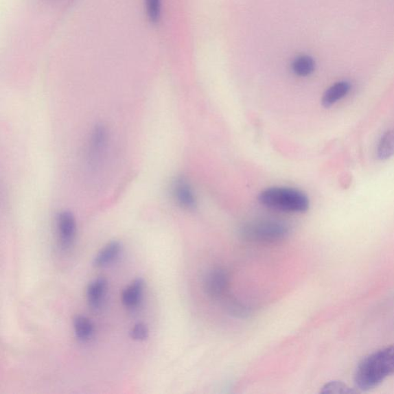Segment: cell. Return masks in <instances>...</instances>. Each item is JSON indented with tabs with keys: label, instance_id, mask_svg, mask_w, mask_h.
I'll list each match as a JSON object with an SVG mask.
<instances>
[{
	"label": "cell",
	"instance_id": "1",
	"mask_svg": "<svg viewBox=\"0 0 394 394\" xmlns=\"http://www.w3.org/2000/svg\"><path fill=\"white\" fill-rule=\"evenodd\" d=\"M394 374V345L367 356L358 367L355 383L361 391L375 389Z\"/></svg>",
	"mask_w": 394,
	"mask_h": 394
},
{
	"label": "cell",
	"instance_id": "13",
	"mask_svg": "<svg viewBox=\"0 0 394 394\" xmlns=\"http://www.w3.org/2000/svg\"><path fill=\"white\" fill-rule=\"evenodd\" d=\"M292 69L299 76H308L315 71V61L308 55L298 56L292 62Z\"/></svg>",
	"mask_w": 394,
	"mask_h": 394
},
{
	"label": "cell",
	"instance_id": "17",
	"mask_svg": "<svg viewBox=\"0 0 394 394\" xmlns=\"http://www.w3.org/2000/svg\"><path fill=\"white\" fill-rule=\"evenodd\" d=\"M130 335L133 340L143 341L148 339L149 330L144 323H139L133 327L131 330Z\"/></svg>",
	"mask_w": 394,
	"mask_h": 394
},
{
	"label": "cell",
	"instance_id": "12",
	"mask_svg": "<svg viewBox=\"0 0 394 394\" xmlns=\"http://www.w3.org/2000/svg\"><path fill=\"white\" fill-rule=\"evenodd\" d=\"M377 155L381 161L389 160L394 155V128L386 132L381 137Z\"/></svg>",
	"mask_w": 394,
	"mask_h": 394
},
{
	"label": "cell",
	"instance_id": "16",
	"mask_svg": "<svg viewBox=\"0 0 394 394\" xmlns=\"http://www.w3.org/2000/svg\"><path fill=\"white\" fill-rule=\"evenodd\" d=\"M322 393H333V394H338V393H357L349 387L347 384L340 382V381H332V382H329L324 385L322 387V390L321 391Z\"/></svg>",
	"mask_w": 394,
	"mask_h": 394
},
{
	"label": "cell",
	"instance_id": "15",
	"mask_svg": "<svg viewBox=\"0 0 394 394\" xmlns=\"http://www.w3.org/2000/svg\"><path fill=\"white\" fill-rule=\"evenodd\" d=\"M145 8L149 21L151 23H157L160 21L162 0H145Z\"/></svg>",
	"mask_w": 394,
	"mask_h": 394
},
{
	"label": "cell",
	"instance_id": "5",
	"mask_svg": "<svg viewBox=\"0 0 394 394\" xmlns=\"http://www.w3.org/2000/svg\"><path fill=\"white\" fill-rule=\"evenodd\" d=\"M57 232L63 249L71 246L76 237V222L74 215L68 211H61L56 218Z\"/></svg>",
	"mask_w": 394,
	"mask_h": 394
},
{
	"label": "cell",
	"instance_id": "4",
	"mask_svg": "<svg viewBox=\"0 0 394 394\" xmlns=\"http://www.w3.org/2000/svg\"><path fill=\"white\" fill-rule=\"evenodd\" d=\"M109 131L104 125L95 126L89 137L87 146V162L93 168H97L103 162L109 144Z\"/></svg>",
	"mask_w": 394,
	"mask_h": 394
},
{
	"label": "cell",
	"instance_id": "8",
	"mask_svg": "<svg viewBox=\"0 0 394 394\" xmlns=\"http://www.w3.org/2000/svg\"><path fill=\"white\" fill-rule=\"evenodd\" d=\"M122 251V244L119 241H111L102 249L94 259V266L97 268L104 266L115 262Z\"/></svg>",
	"mask_w": 394,
	"mask_h": 394
},
{
	"label": "cell",
	"instance_id": "2",
	"mask_svg": "<svg viewBox=\"0 0 394 394\" xmlns=\"http://www.w3.org/2000/svg\"><path fill=\"white\" fill-rule=\"evenodd\" d=\"M264 206L283 212L303 213L308 211L310 200L306 194L294 188L272 187L259 196Z\"/></svg>",
	"mask_w": 394,
	"mask_h": 394
},
{
	"label": "cell",
	"instance_id": "9",
	"mask_svg": "<svg viewBox=\"0 0 394 394\" xmlns=\"http://www.w3.org/2000/svg\"><path fill=\"white\" fill-rule=\"evenodd\" d=\"M351 85L347 81H340L336 82L334 85L327 89L323 94L322 104L324 107H330L335 104L336 102L347 96L351 91Z\"/></svg>",
	"mask_w": 394,
	"mask_h": 394
},
{
	"label": "cell",
	"instance_id": "7",
	"mask_svg": "<svg viewBox=\"0 0 394 394\" xmlns=\"http://www.w3.org/2000/svg\"><path fill=\"white\" fill-rule=\"evenodd\" d=\"M172 194L175 200L181 207L193 209L196 206V200L192 187L183 177H178L172 184Z\"/></svg>",
	"mask_w": 394,
	"mask_h": 394
},
{
	"label": "cell",
	"instance_id": "3",
	"mask_svg": "<svg viewBox=\"0 0 394 394\" xmlns=\"http://www.w3.org/2000/svg\"><path fill=\"white\" fill-rule=\"evenodd\" d=\"M289 229L283 222L275 220H260L250 222L241 230L247 240L258 243H275L288 237Z\"/></svg>",
	"mask_w": 394,
	"mask_h": 394
},
{
	"label": "cell",
	"instance_id": "11",
	"mask_svg": "<svg viewBox=\"0 0 394 394\" xmlns=\"http://www.w3.org/2000/svg\"><path fill=\"white\" fill-rule=\"evenodd\" d=\"M144 282L142 279H137L129 287H127L122 294V302L126 308H135L141 302Z\"/></svg>",
	"mask_w": 394,
	"mask_h": 394
},
{
	"label": "cell",
	"instance_id": "10",
	"mask_svg": "<svg viewBox=\"0 0 394 394\" xmlns=\"http://www.w3.org/2000/svg\"><path fill=\"white\" fill-rule=\"evenodd\" d=\"M106 279L104 277H98L89 284L87 299L89 304L92 308L97 309L100 307L106 294Z\"/></svg>",
	"mask_w": 394,
	"mask_h": 394
},
{
	"label": "cell",
	"instance_id": "14",
	"mask_svg": "<svg viewBox=\"0 0 394 394\" xmlns=\"http://www.w3.org/2000/svg\"><path fill=\"white\" fill-rule=\"evenodd\" d=\"M73 327L76 338L81 341H87L93 334L92 322L84 316H78L73 321Z\"/></svg>",
	"mask_w": 394,
	"mask_h": 394
},
{
	"label": "cell",
	"instance_id": "6",
	"mask_svg": "<svg viewBox=\"0 0 394 394\" xmlns=\"http://www.w3.org/2000/svg\"><path fill=\"white\" fill-rule=\"evenodd\" d=\"M230 284L228 273L222 268L209 271L205 279V290L208 296L218 299L225 294Z\"/></svg>",
	"mask_w": 394,
	"mask_h": 394
}]
</instances>
